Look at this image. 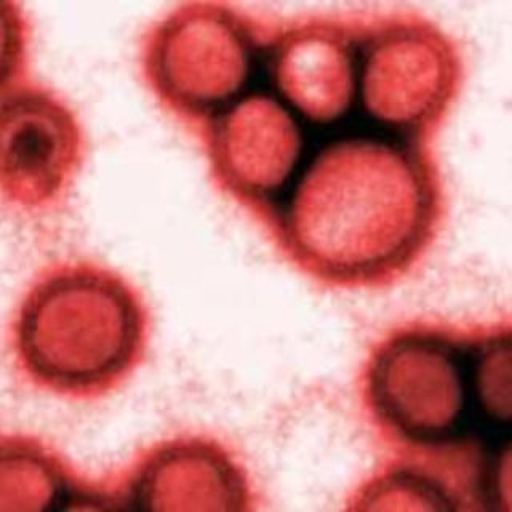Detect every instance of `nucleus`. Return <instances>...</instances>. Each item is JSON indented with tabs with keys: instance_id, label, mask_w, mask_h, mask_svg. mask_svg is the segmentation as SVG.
<instances>
[{
	"instance_id": "2",
	"label": "nucleus",
	"mask_w": 512,
	"mask_h": 512,
	"mask_svg": "<svg viewBox=\"0 0 512 512\" xmlns=\"http://www.w3.org/2000/svg\"><path fill=\"white\" fill-rule=\"evenodd\" d=\"M368 421L399 458L439 472L469 511H508L511 484V319H408L365 357Z\"/></svg>"
},
{
	"instance_id": "1",
	"label": "nucleus",
	"mask_w": 512,
	"mask_h": 512,
	"mask_svg": "<svg viewBox=\"0 0 512 512\" xmlns=\"http://www.w3.org/2000/svg\"><path fill=\"white\" fill-rule=\"evenodd\" d=\"M447 218L432 143L351 122L312 141L263 226L296 271L333 290H384L420 268Z\"/></svg>"
},
{
	"instance_id": "5",
	"label": "nucleus",
	"mask_w": 512,
	"mask_h": 512,
	"mask_svg": "<svg viewBox=\"0 0 512 512\" xmlns=\"http://www.w3.org/2000/svg\"><path fill=\"white\" fill-rule=\"evenodd\" d=\"M359 119L381 132L434 143L468 76L460 42L412 10L357 12Z\"/></svg>"
},
{
	"instance_id": "6",
	"label": "nucleus",
	"mask_w": 512,
	"mask_h": 512,
	"mask_svg": "<svg viewBox=\"0 0 512 512\" xmlns=\"http://www.w3.org/2000/svg\"><path fill=\"white\" fill-rule=\"evenodd\" d=\"M197 136L216 189L261 224L279 204L316 140L272 92L263 72L244 96Z\"/></svg>"
},
{
	"instance_id": "4",
	"label": "nucleus",
	"mask_w": 512,
	"mask_h": 512,
	"mask_svg": "<svg viewBox=\"0 0 512 512\" xmlns=\"http://www.w3.org/2000/svg\"><path fill=\"white\" fill-rule=\"evenodd\" d=\"M272 23L229 2L176 5L141 39L144 85L197 135L260 80Z\"/></svg>"
},
{
	"instance_id": "11",
	"label": "nucleus",
	"mask_w": 512,
	"mask_h": 512,
	"mask_svg": "<svg viewBox=\"0 0 512 512\" xmlns=\"http://www.w3.org/2000/svg\"><path fill=\"white\" fill-rule=\"evenodd\" d=\"M20 440H13V466L12 480L2 479V488H26V492L15 501L12 509L16 508L18 501H23L20 509H31L32 501L36 509L44 508L42 501L71 500L76 495L69 484V477L64 476L63 466L53 460L44 450H37L34 445L26 444V458L23 455Z\"/></svg>"
},
{
	"instance_id": "10",
	"label": "nucleus",
	"mask_w": 512,
	"mask_h": 512,
	"mask_svg": "<svg viewBox=\"0 0 512 512\" xmlns=\"http://www.w3.org/2000/svg\"><path fill=\"white\" fill-rule=\"evenodd\" d=\"M352 509L466 511L460 493L439 472L418 461L394 456L360 485Z\"/></svg>"
},
{
	"instance_id": "8",
	"label": "nucleus",
	"mask_w": 512,
	"mask_h": 512,
	"mask_svg": "<svg viewBox=\"0 0 512 512\" xmlns=\"http://www.w3.org/2000/svg\"><path fill=\"white\" fill-rule=\"evenodd\" d=\"M84 157V127L58 93L26 77L2 85V191L15 207L58 204Z\"/></svg>"
},
{
	"instance_id": "3",
	"label": "nucleus",
	"mask_w": 512,
	"mask_h": 512,
	"mask_svg": "<svg viewBox=\"0 0 512 512\" xmlns=\"http://www.w3.org/2000/svg\"><path fill=\"white\" fill-rule=\"evenodd\" d=\"M151 314L140 290L90 261L40 272L13 317L16 365L37 388L63 397H100L140 367Z\"/></svg>"
},
{
	"instance_id": "9",
	"label": "nucleus",
	"mask_w": 512,
	"mask_h": 512,
	"mask_svg": "<svg viewBox=\"0 0 512 512\" xmlns=\"http://www.w3.org/2000/svg\"><path fill=\"white\" fill-rule=\"evenodd\" d=\"M127 498L143 509H253L255 495L244 464L220 440L184 436L141 456Z\"/></svg>"
},
{
	"instance_id": "7",
	"label": "nucleus",
	"mask_w": 512,
	"mask_h": 512,
	"mask_svg": "<svg viewBox=\"0 0 512 512\" xmlns=\"http://www.w3.org/2000/svg\"><path fill=\"white\" fill-rule=\"evenodd\" d=\"M263 76L312 135L362 122L357 12L309 13L274 21Z\"/></svg>"
}]
</instances>
